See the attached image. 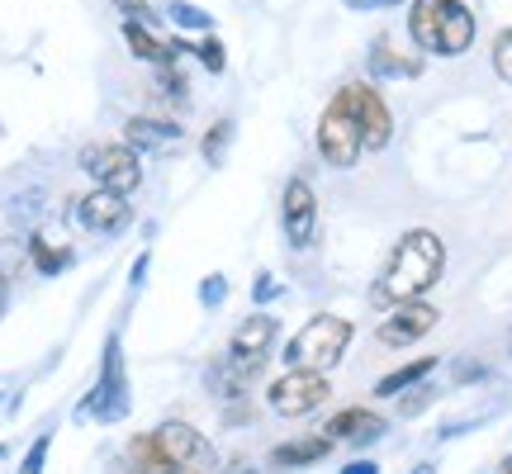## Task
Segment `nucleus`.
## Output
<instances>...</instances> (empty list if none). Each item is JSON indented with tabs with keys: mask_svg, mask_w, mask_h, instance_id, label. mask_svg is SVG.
<instances>
[{
	"mask_svg": "<svg viewBox=\"0 0 512 474\" xmlns=\"http://www.w3.org/2000/svg\"><path fill=\"white\" fill-rule=\"evenodd\" d=\"M342 474H380V465H375V460H351Z\"/></svg>",
	"mask_w": 512,
	"mask_h": 474,
	"instance_id": "obj_33",
	"label": "nucleus"
},
{
	"mask_svg": "<svg viewBox=\"0 0 512 474\" xmlns=\"http://www.w3.org/2000/svg\"><path fill=\"white\" fill-rule=\"evenodd\" d=\"M332 451L328 437H299V441H280L271 451V465L275 470H294V465H318V460Z\"/></svg>",
	"mask_w": 512,
	"mask_h": 474,
	"instance_id": "obj_17",
	"label": "nucleus"
},
{
	"mask_svg": "<svg viewBox=\"0 0 512 474\" xmlns=\"http://www.w3.org/2000/svg\"><path fill=\"white\" fill-rule=\"evenodd\" d=\"M413 474H437V470H432V465H418V470H413Z\"/></svg>",
	"mask_w": 512,
	"mask_h": 474,
	"instance_id": "obj_36",
	"label": "nucleus"
},
{
	"mask_svg": "<svg viewBox=\"0 0 512 474\" xmlns=\"http://www.w3.org/2000/svg\"><path fill=\"white\" fill-rule=\"evenodd\" d=\"M124 147L138 157H176L185 147V128L176 119H152V114H133L124 124Z\"/></svg>",
	"mask_w": 512,
	"mask_h": 474,
	"instance_id": "obj_11",
	"label": "nucleus"
},
{
	"mask_svg": "<svg viewBox=\"0 0 512 474\" xmlns=\"http://www.w3.org/2000/svg\"><path fill=\"white\" fill-rule=\"evenodd\" d=\"M171 24H176V29H200V34H209V29H214V15L200 10V5H190V0H171Z\"/></svg>",
	"mask_w": 512,
	"mask_h": 474,
	"instance_id": "obj_24",
	"label": "nucleus"
},
{
	"mask_svg": "<svg viewBox=\"0 0 512 474\" xmlns=\"http://www.w3.org/2000/svg\"><path fill=\"white\" fill-rule=\"evenodd\" d=\"M114 10H124V19H143V24H152V5H147V0H114Z\"/></svg>",
	"mask_w": 512,
	"mask_h": 474,
	"instance_id": "obj_30",
	"label": "nucleus"
},
{
	"mask_svg": "<svg viewBox=\"0 0 512 474\" xmlns=\"http://www.w3.org/2000/svg\"><path fill=\"white\" fill-rule=\"evenodd\" d=\"M437 318L441 313L427 304V299H408V304H394V309L384 313V323H380V337L384 347H413V342H422L427 332L437 328Z\"/></svg>",
	"mask_w": 512,
	"mask_h": 474,
	"instance_id": "obj_12",
	"label": "nucleus"
},
{
	"mask_svg": "<svg viewBox=\"0 0 512 474\" xmlns=\"http://www.w3.org/2000/svg\"><path fill=\"white\" fill-rule=\"evenodd\" d=\"M408 34L422 53L432 57H460L475 43V15L465 0H413L408 10Z\"/></svg>",
	"mask_w": 512,
	"mask_h": 474,
	"instance_id": "obj_2",
	"label": "nucleus"
},
{
	"mask_svg": "<svg viewBox=\"0 0 512 474\" xmlns=\"http://www.w3.org/2000/svg\"><path fill=\"white\" fill-rule=\"evenodd\" d=\"M403 0H347V10H394Z\"/></svg>",
	"mask_w": 512,
	"mask_h": 474,
	"instance_id": "obj_31",
	"label": "nucleus"
},
{
	"mask_svg": "<svg viewBox=\"0 0 512 474\" xmlns=\"http://www.w3.org/2000/svg\"><path fill=\"white\" fill-rule=\"evenodd\" d=\"M152 437H157L162 456L171 460V465H176L181 474H185V470H200V465H209V460H214L209 441H204L200 432L190 427V422H162V427H157Z\"/></svg>",
	"mask_w": 512,
	"mask_h": 474,
	"instance_id": "obj_13",
	"label": "nucleus"
},
{
	"mask_svg": "<svg viewBox=\"0 0 512 474\" xmlns=\"http://www.w3.org/2000/svg\"><path fill=\"white\" fill-rule=\"evenodd\" d=\"M261 370H266V356H223L214 370H209V384H214V394L219 399H242L256 380H261Z\"/></svg>",
	"mask_w": 512,
	"mask_h": 474,
	"instance_id": "obj_14",
	"label": "nucleus"
},
{
	"mask_svg": "<svg viewBox=\"0 0 512 474\" xmlns=\"http://www.w3.org/2000/svg\"><path fill=\"white\" fill-rule=\"evenodd\" d=\"M328 399H332V384L323 370H285L266 389V403H271L280 418H304L313 408H323Z\"/></svg>",
	"mask_w": 512,
	"mask_h": 474,
	"instance_id": "obj_7",
	"label": "nucleus"
},
{
	"mask_svg": "<svg viewBox=\"0 0 512 474\" xmlns=\"http://www.w3.org/2000/svg\"><path fill=\"white\" fill-rule=\"evenodd\" d=\"M152 95H162V100H185L181 62H171V67H152Z\"/></svg>",
	"mask_w": 512,
	"mask_h": 474,
	"instance_id": "obj_23",
	"label": "nucleus"
},
{
	"mask_svg": "<svg viewBox=\"0 0 512 474\" xmlns=\"http://www.w3.org/2000/svg\"><path fill=\"white\" fill-rule=\"evenodd\" d=\"M437 370V356H422V361H408V365H399V370H389L380 384H375V394L380 399H399L403 389H413V384H422L427 375Z\"/></svg>",
	"mask_w": 512,
	"mask_h": 474,
	"instance_id": "obj_19",
	"label": "nucleus"
},
{
	"mask_svg": "<svg viewBox=\"0 0 512 474\" xmlns=\"http://www.w3.org/2000/svg\"><path fill=\"white\" fill-rule=\"evenodd\" d=\"M441 266H446L441 237L432 233V228H408V233L394 242V252L384 261V271H380V280H375L370 299L384 304V309L408 304V299H422V294L441 280Z\"/></svg>",
	"mask_w": 512,
	"mask_h": 474,
	"instance_id": "obj_1",
	"label": "nucleus"
},
{
	"mask_svg": "<svg viewBox=\"0 0 512 474\" xmlns=\"http://www.w3.org/2000/svg\"><path fill=\"white\" fill-rule=\"evenodd\" d=\"M361 152H366V138H361V124H356V114L342 105V100H332L323 119H318V157L337 171H347V166L361 162Z\"/></svg>",
	"mask_w": 512,
	"mask_h": 474,
	"instance_id": "obj_6",
	"label": "nucleus"
},
{
	"mask_svg": "<svg viewBox=\"0 0 512 474\" xmlns=\"http://www.w3.org/2000/svg\"><path fill=\"white\" fill-rule=\"evenodd\" d=\"M19 266H29V237H5L0 242V275H19Z\"/></svg>",
	"mask_w": 512,
	"mask_h": 474,
	"instance_id": "obj_25",
	"label": "nucleus"
},
{
	"mask_svg": "<svg viewBox=\"0 0 512 474\" xmlns=\"http://www.w3.org/2000/svg\"><path fill=\"white\" fill-rule=\"evenodd\" d=\"M323 437H328V441H347V446H366V441L384 437V418H380V413H370V408H342V413H332V418H328Z\"/></svg>",
	"mask_w": 512,
	"mask_h": 474,
	"instance_id": "obj_15",
	"label": "nucleus"
},
{
	"mask_svg": "<svg viewBox=\"0 0 512 474\" xmlns=\"http://www.w3.org/2000/svg\"><path fill=\"white\" fill-rule=\"evenodd\" d=\"M0 456H5V446H0Z\"/></svg>",
	"mask_w": 512,
	"mask_h": 474,
	"instance_id": "obj_38",
	"label": "nucleus"
},
{
	"mask_svg": "<svg viewBox=\"0 0 512 474\" xmlns=\"http://www.w3.org/2000/svg\"><path fill=\"white\" fill-rule=\"evenodd\" d=\"M280 228H285V242L294 252H309L313 237H318V195L304 176H290L280 190Z\"/></svg>",
	"mask_w": 512,
	"mask_h": 474,
	"instance_id": "obj_8",
	"label": "nucleus"
},
{
	"mask_svg": "<svg viewBox=\"0 0 512 474\" xmlns=\"http://www.w3.org/2000/svg\"><path fill=\"white\" fill-rule=\"evenodd\" d=\"M128 470L133 474H181L171 460L162 456L157 437H133L128 441Z\"/></svg>",
	"mask_w": 512,
	"mask_h": 474,
	"instance_id": "obj_20",
	"label": "nucleus"
},
{
	"mask_svg": "<svg viewBox=\"0 0 512 474\" xmlns=\"http://www.w3.org/2000/svg\"><path fill=\"white\" fill-rule=\"evenodd\" d=\"M48 446H53V437L43 432V437L29 446V456H24V465H19V474H43V465H48Z\"/></svg>",
	"mask_w": 512,
	"mask_h": 474,
	"instance_id": "obj_29",
	"label": "nucleus"
},
{
	"mask_svg": "<svg viewBox=\"0 0 512 474\" xmlns=\"http://www.w3.org/2000/svg\"><path fill=\"white\" fill-rule=\"evenodd\" d=\"M185 474H200V470H185Z\"/></svg>",
	"mask_w": 512,
	"mask_h": 474,
	"instance_id": "obj_37",
	"label": "nucleus"
},
{
	"mask_svg": "<svg viewBox=\"0 0 512 474\" xmlns=\"http://www.w3.org/2000/svg\"><path fill=\"white\" fill-rule=\"evenodd\" d=\"M228 143H233V119H219V124L209 128L200 138V157L209 166H219L223 162V152H228Z\"/></svg>",
	"mask_w": 512,
	"mask_h": 474,
	"instance_id": "obj_22",
	"label": "nucleus"
},
{
	"mask_svg": "<svg viewBox=\"0 0 512 474\" xmlns=\"http://www.w3.org/2000/svg\"><path fill=\"white\" fill-rule=\"evenodd\" d=\"M418 72H422V57L389 48V38H380V43L370 48V76H375V81H389V76H418Z\"/></svg>",
	"mask_w": 512,
	"mask_h": 474,
	"instance_id": "obj_18",
	"label": "nucleus"
},
{
	"mask_svg": "<svg viewBox=\"0 0 512 474\" xmlns=\"http://www.w3.org/2000/svg\"><path fill=\"white\" fill-rule=\"evenodd\" d=\"M128 413V375H124V347H119V332L105 342V356H100V380L81 403V418L95 422H119Z\"/></svg>",
	"mask_w": 512,
	"mask_h": 474,
	"instance_id": "obj_4",
	"label": "nucleus"
},
{
	"mask_svg": "<svg viewBox=\"0 0 512 474\" xmlns=\"http://www.w3.org/2000/svg\"><path fill=\"white\" fill-rule=\"evenodd\" d=\"M498 474H512V456H508V460H503V465H498Z\"/></svg>",
	"mask_w": 512,
	"mask_h": 474,
	"instance_id": "obj_35",
	"label": "nucleus"
},
{
	"mask_svg": "<svg viewBox=\"0 0 512 474\" xmlns=\"http://www.w3.org/2000/svg\"><path fill=\"white\" fill-rule=\"evenodd\" d=\"M190 53H195V57L204 62V72H214V76H219L223 67H228V53H223L219 38H200V43H190Z\"/></svg>",
	"mask_w": 512,
	"mask_h": 474,
	"instance_id": "obj_26",
	"label": "nucleus"
},
{
	"mask_svg": "<svg viewBox=\"0 0 512 474\" xmlns=\"http://www.w3.org/2000/svg\"><path fill=\"white\" fill-rule=\"evenodd\" d=\"M252 299H261V304H266V299H275V280H271V275H261V280L252 285Z\"/></svg>",
	"mask_w": 512,
	"mask_h": 474,
	"instance_id": "obj_32",
	"label": "nucleus"
},
{
	"mask_svg": "<svg viewBox=\"0 0 512 474\" xmlns=\"http://www.w3.org/2000/svg\"><path fill=\"white\" fill-rule=\"evenodd\" d=\"M76 223L91 237H119L133 223V204H128V195H114V190L95 185L91 195L76 200Z\"/></svg>",
	"mask_w": 512,
	"mask_h": 474,
	"instance_id": "obj_10",
	"label": "nucleus"
},
{
	"mask_svg": "<svg viewBox=\"0 0 512 474\" xmlns=\"http://www.w3.org/2000/svg\"><path fill=\"white\" fill-rule=\"evenodd\" d=\"M223 299H228V280H223V275H204L200 280V304L204 309H219Z\"/></svg>",
	"mask_w": 512,
	"mask_h": 474,
	"instance_id": "obj_27",
	"label": "nucleus"
},
{
	"mask_svg": "<svg viewBox=\"0 0 512 474\" xmlns=\"http://www.w3.org/2000/svg\"><path fill=\"white\" fill-rule=\"evenodd\" d=\"M5 304H10V275H0V313H5Z\"/></svg>",
	"mask_w": 512,
	"mask_h": 474,
	"instance_id": "obj_34",
	"label": "nucleus"
},
{
	"mask_svg": "<svg viewBox=\"0 0 512 474\" xmlns=\"http://www.w3.org/2000/svg\"><path fill=\"white\" fill-rule=\"evenodd\" d=\"M494 72L512 86V29H503V34H498V43H494Z\"/></svg>",
	"mask_w": 512,
	"mask_h": 474,
	"instance_id": "obj_28",
	"label": "nucleus"
},
{
	"mask_svg": "<svg viewBox=\"0 0 512 474\" xmlns=\"http://www.w3.org/2000/svg\"><path fill=\"white\" fill-rule=\"evenodd\" d=\"M337 100L356 114L361 138H366V152H384L389 138H394V119H389V105L380 100V91H375V86H342Z\"/></svg>",
	"mask_w": 512,
	"mask_h": 474,
	"instance_id": "obj_9",
	"label": "nucleus"
},
{
	"mask_svg": "<svg viewBox=\"0 0 512 474\" xmlns=\"http://www.w3.org/2000/svg\"><path fill=\"white\" fill-rule=\"evenodd\" d=\"M29 261H34L38 275H57V271H67V266H72V252H67V247H53L43 233H34L29 237Z\"/></svg>",
	"mask_w": 512,
	"mask_h": 474,
	"instance_id": "obj_21",
	"label": "nucleus"
},
{
	"mask_svg": "<svg viewBox=\"0 0 512 474\" xmlns=\"http://www.w3.org/2000/svg\"><path fill=\"white\" fill-rule=\"evenodd\" d=\"M351 337H356V328H351L342 313H318V318H309L304 328L294 332L290 347L280 351V356H285L290 370H323L328 375L332 365L347 356Z\"/></svg>",
	"mask_w": 512,
	"mask_h": 474,
	"instance_id": "obj_3",
	"label": "nucleus"
},
{
	"mask_svg": "<svg viewBox=\"0 0 512 474\" xmlns=\"http://www.w3.org/2000/svg\"><path fill=\"white\" fill-rule=\"evenodd\" d=\"M81 171H86L100 190H114V195H133V190L143 185V157L128 152L124 143L81 147Z\"/></svg>",
	"mask_w": 512,
	"mask_h": 474,
	"instance_id": "obj_5",
	"label": "nucleus"
},
{
	"mask_svg": "<svg viewBox=\"0 0 512 474\" xmlns=\"http://www.w3.org/2000/svg\"><path fill=\"white\" fill-rule=\"evenodd\" d=\"M275 318L271 313H252V318H242L238 332H233V342H228V351L233 356H271L275 347Z\"/></svg>",
	"mask_w": 512,
	"mask_h": 474,
	"instance_id": "obj_16",
	"label": "nucleus"
}]
</instances>
